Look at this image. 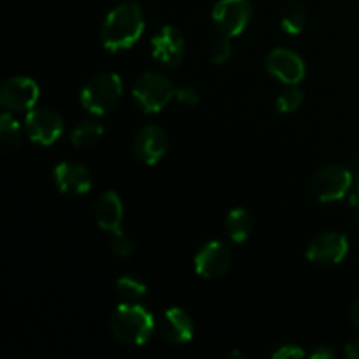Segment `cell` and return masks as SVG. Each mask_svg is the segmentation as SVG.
I'll return each instance as SVG.
<instances>
[{
	"mask_svg": "<svg viewBox=\"0 0 359 359\" xmlns=\"http://www.w3.org/2000/svg\"><path fill=\"white\" fill-rule=\"evenodd\" d=\"M144 32V11L137 2H123L111 11L102 25L100 39L105 49L116 53L135 44Z\"/></svg>",
	"mask_w": 359,
	"mask_h": 359,
	"instance_id": "6da1fadb",
	"label": "cell"
},
{
	"mask_svg": "<svg viewBox=\"0 0 359 359\" xmlns=\"http://www.w3.org/2000/svg\"><path fill=\"white\" fill-rule=\"evenodd\" d=\"M153 316L139 304H125L116 307L111 316V333L125 346H144L153 335Z\"/></svg>",
	"mask_w": 359,
	"mask_h": 359,
	"instance_id": "7a4b0ae2",
	"label": "cell"
},
{
	"mask_svg": "<svg viewBox=\"0 0 359 359\" xmlns=\"http://www.w3.org/2000/svg\"><path fill=\"white\" fill-rule=\"evenodd\" d=\"M123 93V83L118 74L102 72L91 77L81 90V104L88 112L104 116L118 105Z\"/></svg>",
	"mask_w": 359,
	"mask_h": 359,
	"instance_id": "3957f363",
	"label": "cell"
},
{
	"mask_svg": "<svg viewBox=\"0 0 359 359\" xmlns=\"http://www.w3.org/2000/svg\"><path fill=\"white\" fill-rule=\"evenodd\" d=\"M132 97L140 111L154 114L175 97V88L165 74L146 72L133 84Z\"/></svg>",
	"mask_w": 359,
	"mask_h": 359,
	"instance_id": "277c9868",
	"label": "cell"
},
{
	"mask_svg": "<svg viewBox=\"0 0 359 359\" xmlns=\"http://www.w3.org/2000/svg\"><path fill=\"white\" fill-rule=\"evenodd\" d=\"M353 182L354 177L346 165H328L314 175L312 191L319 202H335L351 191Z\"/></svg>",
	"mask_w": 359,
	"mask_h": 359,
	"instance_id": "5b68a950",
	"label": "cell"
},
{
	"mask_svg": "<svg viewBox=\"0 0 359 359\" xmlns=\"http://www.w3.org/2000/svg\"><path fill=\"white\" fill-rule=\"evenodd\" d=\"M252 18L251 0H219L214 6L212 20L217 32L226 37H235L245 30Z\"/></svg>",
	"mask_w": 359,
	"mask_h": 359,
	"instance_id": "8992f818",
	"label": "cell"
},
{
	"mask_svg": "<svg viewBox=\"0 0 359 359\" xmlns=\"http://www.w3.org/2000/svg\"><path fill=\"white\" fill-rule=\"evenodd\" d=\"M347 252H349V242L346 235L339 231H323L309 242L305 256L314 265L333 266L342 263Z\"/></svg>",
	"mask_w": 359,
	"mask_h": 359,
	"instance_id": "52a82bcc",
	"label": "cell"
},
{
	"mask_svg": "<svg viewBox=\"0 0 359 359\" xmlns=\"http://www.w3.org/2000/svg\"><path fill=\"white\" fill-rule=\"evenodd\" d=\"M63 119L49 107H34L25 118V132L28 139L41 146H49L63 133Z\"/></svg>",
	"mask_w": 359,
	"mask_h": 359,
	"instance_id": "ba28073f",
	"label": "cell"
},
{
	"mask_svg": "<svg viewBox=\"0 0 359 359\" xmlns=\"http://www.w3.org/2000/svg\"><path fill=\"white\" fill-rule=\"evenodd\" d=\"M39 100V86L34 79L14 76L4 81L0 88V104L6 111L27 112L35 107Z\"/></svg>",
	"mask_w": 359,
	"mask_h": 359,
	"instance_id": "9c48e42d",
	"label": "cell"
},
{
	"mask_svg": "<svg viewBox=\"0 0 359 359\" xmlns=\"http://www.w3.org/2000/svg\"><path fill=\"white\" fill-rule=\"evenodd\" d=\"M233 255L224 242L212 241L195 256V270L203 279H221L230 270Z\"/></svg>",
	"mask_w": 359,
	"mask_h": 359,
	"instance_id": "30bf717a",
	"label": "cell"
},
{
	"mask_svg": "<svg viewBox=\"0 0 359 359\" xmlns=\"http://www.w3.org/2000/svg\"><path fill=\"white\" fill-rule=\"evenodd\" d=\"M168 149V137L163 128L156 125H146L133 137V153L140 161L156 165Z\"/></svg>",
	"mask_w": 359,
	"mask_h": 359,
	"instance_id": "8fae6325",
	"label": "cell"
},
{
	"mask_svg": "<svg viewBox=\"0 0 359 359\" xmlns=\"http://www.w3.org/2000/svg\"><path fill=\"white\" fill-rule=\"evenodd\" d=\"M184 35L175 27L160 28L158 34L151 39V49H153L154 58L172 69L181 63L182 56H184Z\"/></svg>",
	"mask_w": 359,
	"mask_h": 359,
	"instance_id": "7c38bea8",
	"label": "cell"
},
{
	"mask_svg": "<svg viewBox=\"0 0 359 359\" xmlns=\"http://www.w3.org/2000/svg\"><path fill=\"white\" fill-rule=\"evenodd\" d=\"M266 69L286 84H298L305 77V62L298 53L286 48H277L266 56Z\"/></svg>",
	"mask_w": 359,
	"mask_h": 359,
	"instance_id": "4fadbf2b",
	"label": "cell"
},
{
	"mask_svg": "<svg viewBox=\"0 0 359 359\" xmlns=\"http://www.w3.org/2000/svg\"><path fill=\"white\" fill-rule=\"evenodd\" d=\"M53 179L60 191L70 195H84L91 188L90 170L77 161H62L53 170Z\"/></svg>",
	"mask_w": 359,
	"mask_h": 359,
	"instance_id": "5bb4252c",
	"label": "cell"
},
{
	"mask_svg": "<svg viewBox=\"0 0 359 359\" xmlns=\"http://www.w3.org/2000/svg\"><path fill=\"white\" fill-rule=\"evenodd\" d=\"M195 325L182 309H168L160 319V333L170 344H186L193 339Z\"/></svg>",
	"mask_w": 359,
	"mask_h": 359,
	"instance_id": "9a60e30c",
	"label": "cell"
},
{
	"mask_svg": "<svg viewBox=\"0 0 359 359\" xmlns=\"http://www.w3.org/2000/svg\"><path fill=\"white\" fill-rule=\"evenodd\" d=\"M95 219H97L98 226L111 231V233L119 230L123 221V203L118 193L105 191L97 200V205H95Z\"/></svg>",
	"mask_w": 359,
	"mask_h": 359,
	"instance_id": "2e32d148",
	"label": "cell"
},
{
	"mask_svg": "<svg viewBox=\"0 0 359 359\" xmlns=\"http://www.w3.org/2000/svg\"><path fill=\"white\" fill-rule=\"evenodd\" d=\"M224 226H226V231L231 241L241 244V242L248 241L249 235L252 233V217L248 210L233 209L226 216Z\"/></svg>",
	"mask_w": 359,
	"mask_h": 359,
	"instance_id": "e0dca14e",
	"label": "cell"
},
{
	"mask_svg": "<svg viewBox=\"0 0 359 359\" xmlns=\"http://www.w3.org/2000/svg\"><path fill=\"white\" fill-rule=\"evenodd\" d=\"M309 20L307 7L300 0H293V2L287 4L283 11V18H280V27L286 34L297 35L300 34L305 28Z\"/></svg>",
	"mask_w": 359,
	"mask_h": 359,
	"instance_id": "ac0fdd59",
	"label": "cell"
},
{
	"mask_svg": "<svg viewBox=\"0 0 359 359\" xmlns=\"http://www.w3.org/2000/svg\"><path fill=\"white\" fill-rule=\"evenodd\" d=\"M21 126L9 112L0 116V149L2 153H13L21 144Z\"/></svg>",
	"mask_w": 359,
	"mask_h": 359,
	"instance_id": "d6986e66",
	"label": "cell"
},
{
	"mask_svg": "<svg viewBox=\"0 0 359 359\" xmlns=\"http://www.w3.org/2000/svg\"><path fill=\"white\" fill-rule=\"evenodd\" d=\"M102 135H104V126L93 119H86L74 126V130L70 132V142L76 147H88L93 146Z\"/></svg>",
	"mask_w": 359,
	"mask_h": 359,
	"instance_id": "ffe728a7",
	"label": "cell"
},
{
	"mask_svg": "<svg viewBox=\"0 0 359 359\" xmlns=\"http://www.w3.org/2000/svg\"><path fill=\"white\" fill-rule=\"evenodd\" d=\"M146 291V284L133 276H125L116 283V293H118L119 300L125 304H137L139 300H142Z\"/></svg>",
	"mask_w": 359,
	"mask_h": 359,
	"instance_id": "44dd1931",
	"label": "cell"
},
{
	"mask_svg": "<svg viewBox=\"0 0 359 359\" xmlns=\"http://www.w3.org/2000/svg\"><path fill=\"white\" fill-rule=\"evenodd\" d=\"M302 102H304V93H302L300 88H297V84H290V88L280 91V95L277 97L276 109L283 114H290L300 107Z\"/></svg>",
	"mask_w": 359,
	"mask_h": 359,
	"instance_id": "7402d4cb",
	"label": "cell"
},
{
	"mask_svg": "<svg viewBox=\"0 0 359 359\" xmlns=\"http://www.w3.org/2000/svg\"><path fill=\"white\" fill-rule=\"evenodd\" d=\"M111 249L119 258H130L133 255V251H135V241L126 231L116 230L111 235Z\"/></svg>",
	"mask_w": 359,
	"mask_h": 359,
	"instance_id": "603a6c76",
	"label": "cell"
},
{
	"mask_svg": "<svg viewBox=\"0 0 359 359\" xmlns=\"http://www.w3.org/2000/svg\"><path fill=\"white\" fill-rule=\"evenodd\" d=\"M231 53H233V48H231L230 37H226V35L216 39V41L212 42V46H210V60H212V63H216V65L226 63L228 60H230Z\"/></svg>",
	"mask_w": 359,
	"mask_h": 359,
	"instance_id": "cb8c5ba5",
	"label": "cell"
},
{
	"mask_svg": "<svg viewBox=\"0 0 359 359\" xmlns=\"http://www.w3.org/2000/svg\"><path fill=\"white\" fill-rule=\"evenodd\" d=\"M305 351L300 349L297 344H283V346H277L272 351L273 359H294V358H304Z\"/></svg>",
	"mask_w": 359,
	"mask_h": 359,
	"instance_id": "d4e9b609",
	"label": "cell"
},
{
	"mask_svg": "<svg viewBox=\"0 0 359 359\" xmlns=\"http://www.w3.org/2000/svg\"><path fill=\"white\" fill-rule=\"evenodd\" d=\"M175 98H177L181 104L193 107V105L198 104V91L191 86H182L175 90Z\"/></svg>",
	"mask_w": 359,
	"mask_h": 359,
	"instance_id": "484cf974",
	"label": "cell"
},
{
	"mask_svg": "<svg viewBox=\"0 0 359 359\" xmlns=\"http://www.w3.org/2000/svg\"><path fill=\"white\" fill-rule=\"evenodd\" d=\"M311 358H314V359H332V358H335V351H333L330 346H318L311 353Z\"/></svg>",
	"mask_w": 359,
	"mask_h": 359,
	"instance_id": "4316f807",
	"label": "cell"
},
{
	"mask_svg": "<svg viewBox=\"0 0 359 359\" xmlns=\"http://www.w3.org/2000/svg\"><path fill=\"white\" fill-rule=\"evenodd\" d=\"M346 356L351 359H359V337L358 339H353L346 346Z\"/></svg>",
	"mask_w": 359,
	"mask_h": 359,
	"instance_id": "83f0119b",
	"label": "cell"
},
{
	"mask_svg": "<svg viewBox=\"0 0 359 359\" xmlns=\"http://www.w3.org/2000/svg\"><path fill=\"white\" fill-rule=\"evenodd\" d=\"M349 202H351V205L356 207V209H359V175H358V177H354L353 188H351Z\"/></svg>",
	"mask_w": 359,
	"mask_h": 359,
	"instance_id": "f1b7e54d",
	"label": "cell"
},
{
	"mask_svg": "<svg viewBox=\"0 0 359 359\" xmlns=\"http://www.w3.org/2000/svg\"><path fill=\"white\" fill-rule=\"evenodd\" d=\"M349 318H351V321H353V325L359 330V298H356V300L353 302V305H351Z\"/></svg>",
	"mask_w": 359,
	"mask_h": 359,
	"instance_id": "f546056e",
	"label": "cell"
},
{
	"mask_svg": "<svg viewBox=\"0 0 359 359\" xmlns=\"http://www.w3.org/2000/svg\"><path fill=\"white\" fill-rule=\"evenodd\" d=\"M230 356L231 358H248L244 353H241V351H233V353H231Z\"/></svg>",
	"mask_w": 359,
	"mask_h": 359,
	"instance_id": "4dcf8cb0",
	"label": "cell"
},
{
	"mask_svg": "<svg viewBox=\"0 0 359 359\" xmlns=\"http://www.w3.org/2000/svg\"><path fill=\"white\" fill-rule=\"evenodd\" d=\"M354 2H359V0H354Z\"/></svg>",
	"mask_w": 359,
	"mask_h": 359,
	"instance_id": "1f68e13d",
	"label": "cell"
}]
</instances>
